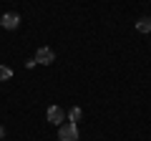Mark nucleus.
Segmentation results:
<instances>
[{"mask_svg":"<svg viewBox=\"0 0 151 141\" xmlns=\"http://www.w3.org/2000/svg\"><path fill=\"white\" fill-rule=\"evenodd\" d=\"M58 139L60 141H78V129H76V124H60L58 126Z\"/></svg>","mask_w":151,"mask_h":141,"instance_id":"nucleus-1","label":"nucleus"},{"mask_svg":"<svg viewBox=\"0 0 151 141\" xmlns=\"http://www.w3.org/2000/svg\"><path fill=\"white\" fill-rule=\"evenodd\" d=\"M53 60H55V53H53V50H50V48H45V45H43V48H38V53H35V63L50 65V63H53Z\"/></svg>","mask_w":151,"mask_h":141,"instance_id":"nucleus-2","label":"nucleus"},{"mask_svg":"<svg viewBox=\"0 0 151 141\" xmlns=\"http://www.w3.org/2000/svg\"><path fill=\"white\" fill-rule=\"evenodd\" d=\"M18 23H20V15L18 13H5V15L0 18V25L5 28V30H15Z\"/></svg>","mask_w":151,"mask_h":141,"instance_id":"nucleus-3","label":"nucleus"},{"mask_svg":"<svg viewBox=\"0 0 151 141\" xmlns=\"http://www.w3.org/2000/svg\"><path fill=\"white\" fill-rule=\"evenodd\" d=\"M48 121H50V124H55V126H60L65 121L63 109H60V106H50V109H48Z\"/></svg>","mask_w":151,"mask_h":141,"instance_id":"nucleus-4","label":"nucleus"},{"mask_svg":"<svg viewBox=\"0 0 151 141\" xmlns=\"http://www.w3.org/2000/svg\"><path fill=\"white\" fill-rule=\"evenodd\" d=\"M136 30H139V33H151V20H149V18L136 20Z\"/></svg>","mask_w":151,"mask_h":141,"instance_id":"nucleus-5","label":"nucleus"},{"mask_svg":"<svg viewBox=\"0 0 151 141\" xmlns=\"http://www.w3.org/2000/svg\"><path fill=\"white\" fill-rule=\"evenodd\" d=\"M8 78H13V70L8 65H0V81H8Z\"/></svg>","mask_w":151,"mask_h":141,"instance_id":"nucleus-6","label":"nucleus"},{"mask_svg":"<svg viewBox=\"0 0 151 141\" xmlns=\"http://www.w3.org/2000/svg\"><path fill=\"white\" fill-rule=\"evenodd\" d=\"M68 119H70V124H76V121H81V109H70Z\"/></svg>","mask_w":151,"mask_h":141,"instance_id":"nucleus-7","label":"nucleus"},{"mask_svg":"<svg viewBox=\"0 0 151 141\" xmlns=\"http://www.w3.org/2000/svg\"><path fill=\"white\" fill-rule=\"evenodd\" d=\"M3 136H5V131H3V129H0V139H3Z\"/></svg>","mask_w":151,"mask_h":141,"instance_id":"nucleus-8","label":"nucleus"}]
</instances>
